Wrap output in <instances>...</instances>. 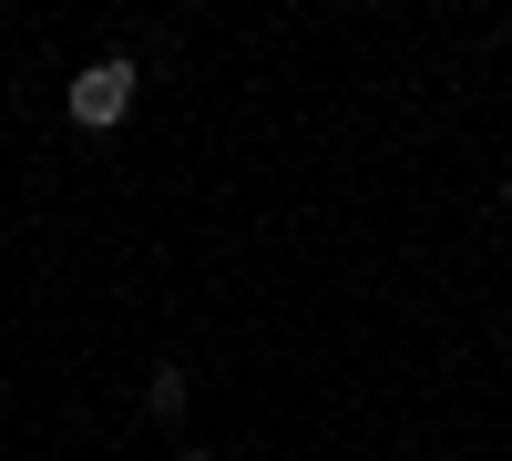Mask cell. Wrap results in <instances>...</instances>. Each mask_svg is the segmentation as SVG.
<instances>
[{"label":"cell","instance_id":"cell-2","mask_svg":"<svg viewBox=\"0 0 512 461\" xmlns=\"http://www.w3.org/2000/svg\"><path fill=\"white\" fill-rule=\"evenodd\" d=\"M502 205H512V185H502Z\"/></svg>","mask_w":512,"mask_h":461},{"label":"cell","instance_id":"cell-3","mask_svg":"<svg viewBox=\"0 0 512 461\" xmlns=\"http://www.w3.org/2000/svg\"><path fill=\"white\" fill-rule=\"evenodd\" d=\"M185 461H205V451H185Z\"/></svg>","mask_w":512,"mask_h":461},{"label":"cell","instance_id":"cell-1","mask_svg":"<svg viewBox=\"0 0 512 461\" xmlns=\"http://www.w3.org/2000/svg\"><path fill=\"white\" fill-rule=\"evenodd\" d=\"M134 93H144V82H134V62H93V72H72L62 113L82 123V134H113V123L134 113Z\"/></svg>","mask_w":512,"mask_h":461}]
</instances>
